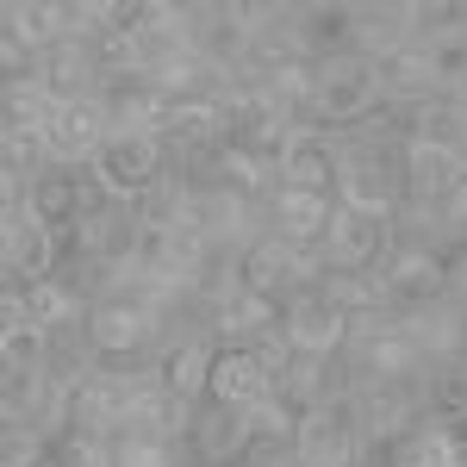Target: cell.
Returning <instances> with one entry per match:
<instances>
[{
	"instance_id": "obj_16",
	"label": "cell",
	"mask_w": 467,
	"mask_h": 467,
	"mask_svg": "<svg viewBox=\"0 0 467 467\" xmlns=\"http://www.w3.org/2000/svg\"><path fill=\"white\" fill-rule=\"evenodd\" d=\"M44 138H50V156H57V162L88 169V162L100 156V144L112 138V125H107V112L94 107V100H63Z\"/></svg>"
},
{
	"instance_id": "obj_29",
	"label": "cell",
	"mask_w": 467,
	"mask_h": 467,
	"mask_svg": "<svg viewBox=\"0 0 467 467\" xmlns=\"http://www.w3.org/2000/svg\"><path fill=\"white\" fill-rule=\"evenodd\" d=\"M131 213H138V224H181V213H187V181H181V169H169L156 187H144L131 200Z\"/></svg>"
},
{
	"instance_id": "obj_19",
	"label": "cell",
	"mask_w": 467,
	"mask_h": 467,
	"mask_svg": "<svg viewBox=\"0 0 467 467\" xmlns=\"http://www.w3.org/2000/svg\"><path fill=\"white\" fill-rule=\"evenodd\" d=\"M268 393H281V380H275V368L262 361V349H218L213 361V399L224 405H262Z\"/></svg>"
},
{
	"instance_id": "obj_22",
	"label": "cell",
	"mask_w": 467,
	"mask_h": 467,
	"mask_svg": "<svg viewBox=\"0 0 467 467\" xmlns=\"http://www.w3.org/2000/svg\"><path fill=\"white\" fill-rule=\"evenodd\" d=\"M374 69H380V100L399 112L424 107L436 94V75H431V57H424V44H399L387 57H374Z\"/></svg>"
},
{
	"instance_id": "obj_26",
	"label": "cell",
	"mask_w": 467,
	"mask_h": 467,
	"mask_svg": "<svg viewBox=\"0 0 467 467\" xmlns=\"http://www.w3.org/2000/svg\"><path fill=\"white\" fill-rule=\"evenodd\" d=\"M387 467H462L455 462V431L424 418L418 431H405L393 449H387Z\"/></svg>"
},
{
	"instance_id": "obj_28",
	"label": "cell",
	"mask_w": 467,
	"mask_h": 467,
	"mask_svg": "<svg viewBox=\"0 0 467 467\" xmlns=\"http://www.w3.org/2000/svg\"><path fill=\"white\" fill-rule=\"evenodd\" d=\"M50 368V330L44 324H0V374H44Z\"/></svg>"
},
{
	"instance_id": "obj_33",
	"label": "cell",
	"mask_w": 467,
	"mask_h": 467,
	"mask_svg": "<svg viewBox=\"0 0 467 467\" xmlns=\"http://www.w3.org/2000/svg\"><path fill=\"white\" fill-rule=\"evenodd\" d=\"M436 213H442V237H449V244H467V169L449 181V193H442Z\"/></svg>"
},
{
	"instance_id": "obj_6",
	"label": "cell",
	"mask_w": 467,
	"mask_h": 467,
	"mask_svg": "<svg viewBox=\"0 0 467 467\" xmlns=\"http://www.w3.org/2000/svg\"><path fill=\"white\" fill-rule=\"evenodd\" d=\"M293 37L312 63L361 57V0H293Z\"/></svg>"
},
{
	"instance_id": "obj_21",
	"label": "cell",
	"mask_w": 467,
	"mask_h": 467,
	"mask_svg": "<svg viewBox=\"0 0 467 467\" xmlns=\"http://www.w3.org/2000/svg\"><path fill=\"white\" fill-rule=\"evenodd\" d=\"M405 138L424 150H442V156H462L467 169V107L455 94H431L424 107L405 112Z\"/></svg>"
},
{
	"instance_id": "obj_8",
	"label": "cell",
	"mask_w": 467,
	"mask_h": 467,
	"mask_svg": "<svg viewBox=\"0 0 467 467\" xmlns=\"http://www.w3.org/2000/svg\"><path fill=\"white\" fill-rule=\"evenodd\" d=\"M380 281H387L393 312L436 306V299H449V250H431V244H393L387 262H380Z\"/></svg>"
},
{
	"instance_id": "obj_25",
	"label": "cell",
	"mask_w": 467,
	"mask_h": 467,
	"mask_svg": "<svg viewBox=\"0 0 467 467\" xmlns=\"http://www.w3.org/2000/svg\"><path fill=\"white\" fill-rule=\"evenodd\" d=\"M57 107L63 100L44 81H6L0 88V131H50Z\"/></svg>"
},
{
	"instance_id": "obj_34",
	"label": "cell",
	"mask_w": 467,
	"mask_h": 467,
	"mask_svg": "<svg viewBox=\"0 0 467 467\" xmlns=\"http://www.w3.org/2000/svg\"><path fill=\"white\" fill-rule=\"evenodd\" d=\"M449 431H455V462L467 467V418H455V424H449Z\"/></svg>"
},
{
	"instance_id": "obj_14",
	"label": "cell",
	"mask_w": 467,
	"mask_h": 467,
	"mask_svg": "<svg viewBox=\"0 0 467 467\" xmlns=\"http://www.w3.org/2000/svg\"><path fill=\"white\" fill-rule=\"evenodd\" d=\"M324 250H330V268H380L393 250V218L337 206L330 231H324Z\"/></svg>"
},
{
	"instance_id": "obj_5",
	"label": "cell",
	"mask_w": 467,
	"mask_h": 467,
	"mask_svg": "<svg viewBox=\"0 0 467 467\" xmlns=\"http://www.w3.org/2000/svg\"><path fill=\"white\" fill-rule=\"evenodd\" d=\"M293 449H299L306 467H361L368 436H361L356 405H349V399H324V405H312V411H299Z\"/></svg>"
},
{
	"instance_id": "obj_23",
	"label": "cell",
	"mask_w": 467,
	"mask_h": 467,
	"mask_svg": "<svg viewBox=\"0 0 467 467\" xmlns=\"http://www.w3.org/2000/svg\"><path fill=\"white\" fill-rule=\"evenodd\" d=\"M455 175H462V156H442V150H424L405 138V200L411 206H442Z\"/></svg>"
},
{
	"instance_id": "obj_13",
	"label": "cell",
	"mask_w": 467,
	"mask_h": 467,
	"mask_svg": "<svg viewBox=\"0 0 467 467\" xmlns=\"http://www.w3.org/2000/svg\"><path fill=\"white\" fill-rule=\"evenodd\" d=\"M213 361H218V337H181V343H162L156 349V387L175 393L187 411L200 399H213Z\"/></svg>"
},
{
	"instance_id": "obj_9",
	"label": "cell",
	"mask_w": 467,
	"mask_h": 467,
	"mask_svg": "<svg viewBox=\"0 0 467 467\" xmlns=\"http://www.w3.org/2000/svg\"><path fill=\"white\" fill-rule=\"evenodd\" d=\"M94 107L107 112L112 131H156L169 94H162V81L150 69H112V75H100V88H94Z\"/></svg>"
},
{
	"instance_id": "obj_15",
	"label": "cell",
	"mask_w": 467,
	"mask_h": 467,
	"mask_svg": "<svg viewBox=\"0 0 467 467\" xmlns=\"http://www.w3.org/2000/svg\"><path fill=\"white\" fill-rule=\"evenodd\" d=\"M281 318H287L281 299L244 287L237 299H224V306L213 312V337H218V349H262V343L281 330Z\"/></svg>"
},
{
	"instance_id": "obj_2",
	"label": "cell",
	"mask_w": 467,
	"mask_h": 467,
	"mask_svg": "<svg viewBox=\"0 0 467 467\" xmlns=\"http://www.w3.org/2000/svg\"><path fill=\"white\" fill-rule=\"evenodd\" d=\"M88 169H94V181L107 187L112 200H138L144 187H156L175 169V156L162 144V131H112Z\"/></svg>"
},
{
	"instance_id": "obj_32",
	"label": "cell",
	"mask_w": 467,
	"mask_h": 467,
	"mask_svg": "<svg viewBox=\"0 0 467 467\" xmlns=\"http://www.w3.org/2000/svg\"><path fill=\"white\" fill-rule=\"evenodd\" d=\"M63 467H119L112 436H63Z\"/></svg>"
},
{
	"instance_id": "obj_27",
	"label": "cell",
	"mask_w": 467,
	"mask_h": 467,
	"mask_svg": "<svg viewBox=\"0 0 467 467\" xmlns=\"http://www.w3.org/2000/svg\"><path fill=\"white\" fill-rule=\"evenodd\" d=\"M424 418L431 424L467 418V361H431L424 368Z\"/></svg>"
},
{
	"instance_id": "obj_10",
	"label": "cell",
	"mask_w": 467,
	"mask_h": 467,
	"mask_svg": "<svg viewBox=\"0 0 467 467\" xmlns=\"http://www.w3.org/2000/svg\"><path fill=\"white\" fill-rule=\"evenodd\" d=\"M287 306V318H281V337H287L293 356H343V343H349V318L324 299L318 287H299L281 299Z\"/></svg>"
},
{
	"instance_id": "obj_11",
	"label": "cell",
	"mask_w": 467,
	"mask_h": 467,
	"mask_svg": "<svg viewBox=\"0 0 467 467\" xmlns=\"http://www.w3.org/2000/svg\"><path fill=\"white\" fill-rule=\"evenodd\" d=\"M187 50L206 69H237L250 50V26L231 13V0H187Z\"/></svg>"
},
{
	"instance_id": "obj_18",
	"label": "cell",
	"mask_w": 467,
	"mask_h": 467,
	"mask_svg": "<svg viewBox=\"0 0 467 467\" xmlns=\"http://www.w3.org/2000/svg\"><path fill=\"white\" fill-rule=\"evenodd\" d=\"M100 50H94V37H63L57 50H44L37 57V81L57 94V100H94V88H100Z\"/></svg>"
},
{
	"instance_id": "obj_7",
	"label": "cell",
	"mask_w": 467,
	"mask_h": 467,
	"mask_svg": "<svg viewBox=\"0 0 467 467\" xmlns=\"http://www.w3.org/2000/svg\"><path fill=\"white\" fill-rule=\"evenodd\" d=\"M255 442V424L244 405H224V399H200L193 418H187V455L193 467H237Z\"/></svg>"
},
{
	"instance_id": "obj_3",
	"label": "cell",
	"mask_w": 467,
	"mask_h": 467,
	"mask_svg": "<svg viewBox=\"0 0 467 467\" xmlns=\"http://www.w3.org/2000/svg\"><path fill=\"white\" fill-rule=\"evenodd\" d=\"M63 224H44L32 213H13L0 218V287H37L63 268Z\"/></svg>"
},
{
	"instance_id": "obj_1",
	"label": "cell",
	"mask_w": 467,
	"mask_h": 467,
	"mask_svg": "<svg viewBox=\"0 0 467 467\" xmlns=\"http://www.w3.org/2000/svg\"><path fill=\"white\" fill-rule=\"evenodd\" d=\"M374 107H380V69H374V57L318 63V107H312V125H318V131L349 138Z\"/></svg>"
},
{
	"instance_id": "obj_24",
	"label": "cell",
	"mask_w": 467,
	"mask_h": 467,
	"mask_svg": "<svg viewBox=\"0 0 467 467\" xmlns=\"http://www.w3.org/2000/svg\"><path fill=\"white\" fill-rule=\"evenodd\" d=\"M244 287L268 293V299H287L293 293V250L275 231H262L255 244H244Z\"/></svg>"
},
{
	"instance_id": "obj_30",
	"label": "cell",
	"mask_w": 467,
	"mask_h": 467,
	"mask_svg": "<svg viewBox=\"0 0 467 467\" xmlns=\"http://www.w3.org/2000/svg\"><path fill=\"white\" fill-rule=\"evenodd\" d=\"M0 467H63V442H44L26 424H0Z\"/></svg>"
},
{
	"instance_id": "obj_20",
	"label": "cell",
	"mask_w": 467,
	"mask_h": 467,
	"mask_svg": "<svg viewBox=\"0 0 467 467\" xmlns=\"http://www.w3.org/2000/svg\"><path fill=\"white\" fill-rule=\"evenodd\" d=\"M318 293L349 318V330L356 324H374L393 312V299H387V281H380V268H330L318 281Z\"/></svg>"
},
{
	"instance_id": "obj_4",
	"label": "cell",
	"mask_w": 467,
	"mask_h": 467,
	"mask_svg": "<svg viewBox=\"0 0 467 467\" xmlns=\"http://www.w3.org/2000/svg\"><path fill=\"white\" fill-rule=\"evenodd\" d=\"M349 405L361 418L368 449H393L405 431L424 424V374H411V380H356Z\"/></svg>"
},
{
	"instance_id": "obj_31",
	"label": "cell",
	"mask_w": 467,
	"mask_h": 467,
	"mask_svg": "<svg viewBox=\"0 0 467 467\" xmlns=\"http://www.w3.org/2000/svg\"><path fill=\"white\" fill-rule=\"evenodd\" d=\"M57 156H50V138L44 131H0V169L13 175H44Z\"/></svg>"
},
{
	"instance_id": "obj_12",
	"label": "cell",
	"mask_w": 467,
	"mask_h": 467,
	"mask_svg": "<svg viewBox=\"0 0 467 467\" xmlns=\"http://www.w3.org/2000/svg\"><path fill=\"white\" fill-rule=\"evenodd\" d=\"M337 162H343V138H330L318 125H293L275 169H281V187H306V193L337 200Z\"/></svg>"
},
{
	"instance_id": "obj_17",
	"label": "cell",
	"mask_w": 467,
	"mask_h": 467,
	"mask_svg": "<svg viewBox=\"0 0 467 467\" xmlns=\"http://www.w3.org/2000/svg\"><path fill=\"white\" fill-rule=\"evenodd\" d=\"M262 206H268V231L281 244H324V231L337 218V200L330 193H306V187H275Z\"/></svg>"
}]
</instances>
